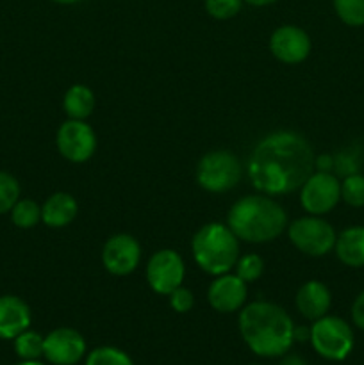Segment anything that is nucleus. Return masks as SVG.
<instances>
[{"label":"nucleus","instance_id":"1","mask_svg":"<svg viewBox=\"0 0 364 365\" xmlns=\"http://www.w3.org/2000/svg\"><path fill=\"white\" fill-rule=\"evenodd\" d=\"M313 148L303 135L282 130L257 143L248 160L253 187L268 196L288 195L305 184L314 173Z\"/></svg>","mask_w":364,"mask_h":365},{"label":"nucleus","instance_id":"2","mask_svg":"<svg viewBox=\"0 0 364 365\" xmlns=\"http://www.w3.org/2000/svg\"><path fill=\"white\" fill-rule=\"evenodd\" d=\"M243 341L259 356H282L295 342V324L282 307L253 302L239 314Z\"/></svg>","mask_w":364,"mask_h":365},{"label":"nucleus","instance_id":"3","mask_svg":"<svg viewBox=\"0 0 364 365\" xmlns=\"http://www.w3.org/2000/svg\"><path fill=\"white\" fill-rule=\"evenodd\" d=\"M227 227L245 242H270L288 227L284 209L268 195H250L232 205Z\"/></svg>","mask_w":364,"mask_h":365},{"label":"nucleus","instance_id":"4","mask_svg":"<svg viewBox=\"0 0 364 365\" xmlns=\"http://www.w3.org/2000/svg\"><path fill=\"white\" fill-rule=\"evenodd\" d=\"M191 250L200 269L220 277L236 267L239 259V239L223 223H209L196 232Z\"/></svg>","mask_w":364,"mask_h":365},{"label":"nucleus","instance_id":"5","mask_svg":"<svg viewBox=\"0 0 364 365\" xmlns=\"http://www.w3.org/2000/svg\"><path fill=\"white\" fill-rule=\"evenodd\" d=\"M314 351L327 360H345L353 348V331L346 321L335 316H323L310 328Z\"/></svg>","mask_w":364,"mask_h":365},{"label":"nucleus","instance_id":"6","mask_svg":"<svg viewBox=\"0 0 364 365\" xmlns=\"http://www.w3.org/2000/svg\"><path fill=\"white\" fill-rule=\"evenodd\" d=\"M241 178V164L232 152L218 150L200 159L196 182L209 192H225L236 187Z\"/></svg>","mask_w":364,"mask_h":365},{"label":"nucleus","instance_id":"7","mask_svg":"<svg viewBox=\"0 0 364 365\" xmlns=\"http://www.w3.org/2000/svg\"><path fill=\"white\" fill-rule=\"evenodd\" d=\"M289 239L296 250L309 257H323L335 246L334 228L320 216H307L293 221L288 228Z\"/></svg>","mask_w":364,"mask_h":365},{"label":"nucleus","instance_id":"8","mask_svg":"<svg viewBox=\"0 0 364 365\" xmlns=\"http://www.w3.org/2000/svg\"><path fill=\"white\" fill-rule=\"evenodd\" d=\"M341 200V184L330 171H316L300 187V202L310 216L327 214Z\"/></svg>","mask_w":364,"mask_h":365},{"label":"nucleus","instance_id":"9","mask_svg":"<svg viewBox=\"0 0 364 365\" xmlns=\"http://www.w3.org/2000/svg\"><path fill=\"white\" fill-rule=\"evenodd\" d=\"M184 260L175 250H161L153 253L146 266V282L157 294L170 296L184 282Z\"/></svg>","mask_w":364,"mask_h":365},{"label":"nucleus","instance_id":"10","mask_svg":"<svg viewBox=\"0 0 364 365\" xmlns=\"http://www.w3.org/2000/svg\"><path fill=\"white\" fill-rule=\"evenodd\" d=\"M57 148L70 163H86L96 150V135L84 120H68L57 130Z\"/></svg>","mask_w":364,"mask_h":365},{"label":"nucleus","instance_id":"11","mask_svg":"<svg viewBox=\"0 0 364 365\" xmlns=\"http://www.w3.org/2000/svg\"><path fill=\"white\" fill-rule=\"evenodd\" d=\"M139 260H141V246L132 235L116 234L107 239L103 245L102 262L111 274L127 277L136 271Z\"/></svg>","mask_w":364,"mask_h":365},{"label":"nucleus","instance_id":"12","mask_svg":"<svg viewBox=\"0 0 364 365\" xmlns=\"http://www.w3.org/2000/svg\"><path fill=\"white\" fill-rule=\"evenodd\" d=\"M86 353V341L74 328H57L45 337L43 356L54 365H75Z\"/></svg>","mask_w":364,"mask_h":365},{"label":"nucleus","instance_id":"13","mask_svg":"<svg viewBox=\"0 0 364 365\" xmlns=\"http://www.w3.org/2000/svg\"><path fill=\"white\" fill-rule=\"evenodd\" d=\"M271 53L285 64H296L310 53V39L303 29L296 25H282L271 34Z\"/></svg>","mask_w":364,"mask_h":365},{"label":"nucleus","instance_id":"14","mask_svg":"<svg viewBox=\"0 0 364 365\" xmlns=\"http://www.w3.org/2000/svg\"><path fill=\"white\" fill-rule=\"evenodd\" d=\"M207 299L216 312H236L246 302V282H243L238 274H220L211 284Z\"/></svg>","mask_w":364,"mask_h":365},{"label":"nucleus","instance_id":"15","mask_svg":"<svg viewBox=\"0 0 364 365\" xmlns=\"http://www.w3.org/2000/svg\"><path fill=\"white\" fill-rule=\"evenodd\" d=\"M31 324V309L18 296H0V339H14Z\"/></svg>","mask_w":364,"mask_h":365},{"label":"nucleus","instance_id":"16","mask_svg":"<svg viewBox=\"0 0 364 365\" xmlns=\"http://www.w3.org/2000/svg\"><path fill=\"white\" fill-rule=\"evenodd\" d=\"M296 309L302 314L305 319L309 321H318L320 317L327 316L328 309H330L332 296L330 291L325 284L318 280L305 282L302 287L296 292Z\"/></svg>","mask_w":364,"mask_h":365},{"label":"nucleus","instance_id":"17","mask_svg":"<svg viewBox=\"0 0 364 365\" xmlns=\"http://www.w3.org/2000/svg\"><path fill=\"white\" fill-rule=\"evenodd\" d=\"M77 202L68 192H54L41 207V221L50 228L68 227L77 217Z\"/></svg>","mask_w":364,"mask_h":365},{"label":"nucleus","instance_id":"18","mask_svg":"<svg viewBox=\"0 0 364 365\" xmlns=\"http://www.w3.org/2000/svg\"><path fill=\"white\" fill-rule=\"evenodd\" d=\"M335 255L345 266H364V227L346 228L335 239Z\"/></svg>","mask_w":364,"mask_h":365},{"label":"nucleus","instance_id":"19","mask_svg":"<svg viewBox=\"0 0 364 365\" xmlns=\"http://www.w3.org/2000/svg\"><path fill=\"white\" fill-rule=\"evenodd\" d=\"M95 95L88 86L75 84L66 91L63 98L64 113L70 116V120H86L91 116L93 109H95Z\"/></svg>","mask_w":364,"mask_h":365},{"label":"nucleus","instance_id":"20","mask_svg":"<svg viewBox=\"0 0 364 365\" xmlns=\"http://www.w3.org/2000/svg\"><path fill=\"white\" fill-rule=\"evenodd\" d=\"M43 346H45V337L29 328L14 337V351L21 360H38L39 356H43Z\"/></svg>","mask_w":364,"mask_h":365},{"label":"nucleus","instance_id":"21","mask_svg":"<svg viewBox=\"0 0 364 365\" xmlns=\"http://www.w3.org/2000/svg\"><path fill=\"white\" fill-rule=\"evenodd\" d=\"M11 220L18 228H34L41 220V207L34 200H18L14 207L11 209Z\"/></svg>","mask_w":364,"mask_h":365},{"label":"nucleus","instance_id":"22","mask_svg":"<svg viewBox=\"0 0 364 365\" xmlns=\"http://www.w3.org/2000/svg\"><path fill=\"white\" fill-rule=\"evenodd\" d=\"M335 14L350 27L364 25V0H332Z\"/></svg>","mask_w":364,"mask_h":365},{"label":"nucleus","instance_id":"23","mask_svg":"<svg viewBox=\"0 0 364 365\" xmlns=\"http://www.w3.org/2000/svg\"><path fill=\"white\" fill-rule=\"evenodd\" d=\"M86 365H134L131 356L113 346H102L89 353Z\"/></svg>","mask_w":364,"mask_h":365},{"label":"nucleus","instance_id":"24","mask_svg":"<svg viewBox=\"0 0 364 365\" xmlns=\"http://www.w3.org/2000/svg\"><path fill=\"white\" fill-rule=\"evenodd\" d=\"M18 200H20L18 180L11 173L0 171V214L11 212Z\"/></svg>","mask_w":364,"mask_h":365},{"label":"nucleus","instance_id":"25","mask_svg":"<svg viewBox=\"0 0 364 365\" xmlns=\"http://www.w3.org/2000/svg\"><path fill=\"white\" fill-rule=\"evenodd\" d=\"M341 198L352 207H364V177L352 173L341 182Z\"/></svg>","mask_w":364,"mask_h":365},{"label":"nucleus","instance_id":"26","mask_svg":"<svg viewBox=\"0 0 364 365\" xmlns=\"http://www.w3.org/2000/svg\"><path fill=\"white\" fill-rule=\"evenodd\" d=\"M264 271V260L256 253H248V255L239 257L236 262V274L241 278L243 282L250 284V282L259 280L261 274Z\"/></svg>","mask_w":364,"mask_h":365},{"label":"nucleus","instance_id":"27","mask_svg":"<svg viewBox=\"0 0 364 365\" xmlns=\"http://www.w3.org/2000/svg\"><path fill=\"white\" fill-rule=\"evenodd\" d=\"M245 0H206V11L216 20H228L241 11Z\"/></svg>","mask_w":364,"mask_h":365},{"label":"nucleus","instance_id":"28","mask_svg":"<svg viewBox=\"0 0 364 365\" xmlns=\"http://www.w3.org/2000/svg\"><path fill=\"white\" fill-rule=\"evenodd\" d=\"M170 303H171V309L178 314H186L193 309L195 305V296L189 289L186 287H177L173 292L170 294Z\"/></svg>","mask_w":364,"mask_h":365},{"label":"nucleus","instance_id":"29","mask_svg":"<svg viewBox=\"0 0 364 365\" xmlns=\"http://www.w3.org/2000/svg\"><path fill=\"white\" fill-rule=\"evenodd\" d=\"M352 319L357 328L364 330V291L355 298L352 305Z\"/></svg>","mask_w":364,"mask_h":365},{"label":"nucleus","instance_id":"30","mask_svg":"<svg viewBox=\"0 0 364 365\" xmlns=\"http://www.w3.org/2000/svg\"><path fill=\"white\" fill-rule=\"evenodd\" d=\"M310 339V328H305V327H296L295 328V341H309Z\"/></svg>","mask_w":364,"mask_h":365},{"label":"nucleus","instance_id":"31","mask_svg":"<svg viewBox=\"0 0 364 365\" xmlns=\"http://www.w3.org/2000/svg\"><path fill=\"white\" fill-rule=\"evenodd\" d=\"M278 365H307V362L298 355H288L280 360Z\"/></svg>","mask_w":364,"mask_h":365},{"label":"nucleus","instance_id":"32","mask_svg":"<svg viewBox=\"0 0 364 365\" xmlns=\"http://www.w3.org/2000/svg\"><path fill=\"white\" fill-rule=\"evenodd\" d=\"M245 2L250 4V6L263 7V6H270V4H275L277 0H245Z\"/></svg>","mask_w":364,"mask_h":365},{"label":"nucleus","instance_id":"33","mask_svg":"<svg viewBox=\"0 0 364 365\" xmlns=\"http://www.w3.org/2000/svg\"><path fill=\"white\" fill-rule=\"evenodd\" d=\"M16 365H43V364H39L38 360H21V362Z\"/></svg>","mask_w":364,"mask_h":365},{"label":"nucleus","instance_id":"34","mask_svg":"<svg viewBox=\"0 0 364 365\" xmlns=\"http://www.w3.org/2000/svg\"><path fill=\"white\" fill-rule=\"evenodd\" d=\"M52 2L63 4V6H68V4H75V2H79V0H52Z\"/></svg>","mask_w":364,"mask_h":365}]
</instances>
